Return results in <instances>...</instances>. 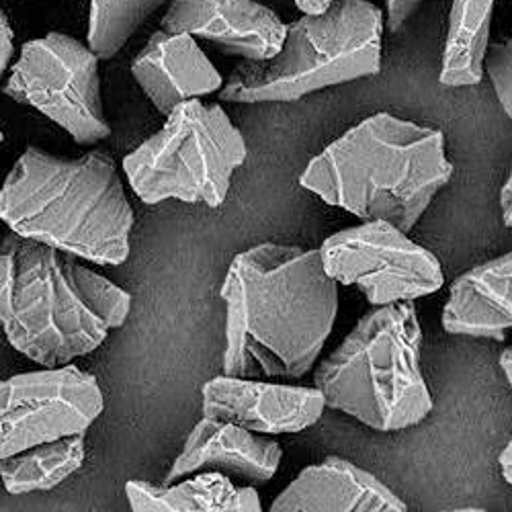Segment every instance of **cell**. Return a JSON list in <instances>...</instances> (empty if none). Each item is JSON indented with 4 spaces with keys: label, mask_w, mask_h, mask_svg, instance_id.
<instances>
[{
    "label": "cell",
    "mask_w": 512,
    "mask_h": 512,
    "mask_svg": "<svg viewBox=\"0 0 512 512\" xmlns=\"http://www.w3.org/2000/svg\"><path fill=\"white\" fill-rule=\"evenodd\" d=\"M273 512H404L402 498L367 469L328 457L306 467L271 504Z\"/></svg>",
    "instance_id": "obj_15"
},
{
    "label": "cell",
    "mask_w": 512,
    "mask_h": 512,
    "mask_svg": "<svg viewBox=\"0 0 512 512\" xmlns=\"http://www.w3.org/2000/svg\"><path fill=\"white\" fill-rule=\"evenodd\" d=\"M484 70L492 80L498 103L512 121V37L500 41V44L488 46Z\"/></svg>",
    "instance_id": "obj_21"
},
{
    "label": "cell",
    "mask_w": 512,
    "mask_h": 512,
    "mask_svg": "<svg viewBox=\"0 0 512 512\" xmlns=\"http://www.w3.org/2000/svg\"><path fill=\"white\" fill-rule=\"evenodd\" d=\"M332 3H334V0H295L297 9H300V11L306 13V15L322 13V11H326Z\"/></svg>",
    "instance_id": "obj_25"
},
{
    "label": "cell",
    "mask_w": 512,
    "mask_h": 512,
    "mask_svg": "<svg viewBox=\"0 0 512 512\" xmlns=\"http://www.w3.org/2000/svg\"><path fill=\"white\" fill-rule=\"evenodd\" d=\"M132 74L166 117L177 105L222 91L224 78L189 33L156 31L132 62Z\"/></svg>",
    "instance_id": "obj_14"
},
{
    "label": "cell",
    "mask_w": 512,
    "mask_h": 512,
    "mask_svg": "<svg viewBox=\"0 0 512 512\" xmlns=\"http://www.w3.org/2000/svg\"><path fill=\"white\" fill-rule=\"evenodd\" d=\"M164 0H91L89 48L111 60Z\"/></svg>",
    "instance_id": "obj_20"
},
{
    "label": "cell",
    "mask_w": 512,
    "mask_h": 512,
    "mask_svg": "<svg viewBox=\"0 0 512 512\" xmlns=\"http://www.w3.org/2000/svg\"><path fill=\"white\" fill-rule=\"evenodd\" d=\"M101 412L97 377L72 363L0 381V459L87 433Z\"/></svg>",
    "instance_id": "obj_10"
},
{
    "label": "cell",
    "mask_w": 512,
    "mask_h": 512,
    "mask_svg": "<svg viewBox=\"0 0 512 512\" xmlns=\"http://www.w3.org/2000/svg\"><path fill=\"white\" fill-rule=\"evenodd\" d=\"M5 140V136H3V132H0V142H3Z\"/></svg>",
    "instance_id": "obj_28"
},
{
    "label": "cell",
    "mask_w": 512,
    "mask_h": 512,
    "mask_svg": "<svg viewBox=\"0 0 512 512\" xmlns=\"http://www.w3.org/2000/svg\"><path fill=\"white\" fill-rule=\"evenodd\" d=\"M498 465H500V472H502L504 480L512 486V441H510V443L506 445V449L500 453Z\"/></svg>",
    "instance_id": "obj_26"
},
{
    "label": "cell",
    "mask_w": 512,
    "mask_h": 512,
    "mask_svg": "<svg viewBox=\"0 0 512 512\" xmlns=\"http://www.w3.org/2000/svg\"><path fill=\"white\" fill-rule=\"evenodd\" d=\"M381 11L367 0H334L316 15L287 25L281 50L261 62L244 60L224 82L222 101H297L310 93L381 70Z\"/></svg>",
    "instance_id": "obj_6"
},
{
    "label": "cell",
    "mask_w": 512,
    "mask_h": 512,
    "mask_svg": "<svg viewBox=\"0 0 512 512\" xmlns=\"http://www.w3.org/2000/svg\"><path fill=\"white\" fill-rule=\"evenodd\" d=\"M451 334L504 340L512 330V252L459 275L443 308Z\"/></svg>",
    "instance_id": "obj_16"
},
{
    "label": "cell",
    "mask_w": 512,
    "mask_h": 512,
    "mask_svg": "<svg viewBox=\"0 0 512 512\" xmlns=\"http://www.w3.org/2000/svg\"><path fill=\"white\" fill-rule=\"evenodd\" d=\"M451 177L441 130L377 113L320 152L300 183L363 222L408 234Z\"/></svg>",
    "instance_id": "obj_3"
},
{
    "label": "cell",
    "mask_w": 512,
    "mask_h": 512,
    "mask_svg": "<svg viewBox=\"0 0 512 512\" xmlns=\"http://www.w3.org/2000/svg\"><path fill=\"white\" fill-rule=\"evenodd\" d=\"M84 455V433L41 443L0 459V480L9 494L46 492L78 472Z\"/></svg>",
    "instance_id": "obj_19"
},
{
    "label": "cell",
    "mask_w": 512,
    "mask_h": 512,
    "mask_svg": "<svg viewBox=\"0 0 512 512\" xmlns=\"http://www.w3.org/2000/svg\"><path fill=\"white\" fill-rule=\"evenodd\" d=\"M326 273L361 289L371 306L414 302L437 293L443 269L437 256L390 222H363L340 230L320 246Z\"/></svg>",
    "instance_id": "obj_9"
},
{
    "label": "cell",
    "mask_w": 512,
    "mask_h": 512,
    "mask_svg": "<svg viewBox=\"0 0 512 512\" xmlns=\"http://www.w3.org/2000/svg\"><path fill=\"white\" fill-rule=\"evenodd\" d=\"M500 367H502V371H504V375H506V379L510 383V388H512V347H508L500 355Z\"/></svg>",
    "instance_id": "obj_27"
},
{
    "label": "cell",
    "mask_w": 512,
    "mask_h": 512,
    "mask_svg": "<svg viewBox=\"0 0 512 512\" xmlns=\"http://www.w3.org/2000/svg\"><path fill=\"white\" fill-rule=\"evenodd\" d=\"M500 209H502V220H504V226L512 230V170L510 175L500 191Z\"/></svg>",
    "instance_id": "obj_24"
},
{
    "label": "cell",
    "mask_w": 512,
    "mask_h": 512,
    "mask_svg": "<svg viewBox=\"0 0 512 512\" xmlns=\"http://www.w3.org/2000/svg\"><path fill=\"white\" fill-rule=\"evenodd\" d=\"M422 330L412 302L375 306L320 363L314 386L326 408L379 433L412 429L433 412L420 371Z\"/></svg>",
    "instance_id": "obj_5"
},
{
    "label": "cell",
    "mask_w": 512,
    "mask_h": 512,
    "mask_svg": "<svg viewBox=\"0 0 512 512\" xmlns=\"http://www.w3.org/2000/svg\"><path fill=\"white\" fill-rule=\"evenodd\" d=\"M281 457V445L267 435L203 416L193 426L164 484H173L197 472H222L250 486H261L277 474Z\"/></svg>",
    "instance_id": "obj_13"
},
{
    "label": "cell",
    "mask_w": 512,
    "mask_h": 512,
    "mask_svg": "<svg viewBox=\"0 0 512 512\" xmlns=\"http://www.w3.org/2000/svg\"><path fill=\"white\" fill-rule=\"evenodd\" d=\"M424 0H386L388 7V27L392 33H398L410 17L420 9Z\"/></svg>",
    "instance_id": "obj_22"
},
{
    "label": "cell",
    "mask_w": 512,
    "mask_h": 512,
    "mask_svg": "<svg viewBox=\"0 0 512 512\" xmlns=\"http://www.w3.org/2000/svg\"><path fill=\"white\" fill-rule=\"evenodd\" d=\"M136 512H261L263 504L254 486H234L222 472H203L193 480L150 484L132 480L125 486Z\"/></svg>",
    "instance_id": "obj_17"
},
{
    "label": "cell",
    "mask_w": 512,
    "mask_h": 512,
    "mask_svg": "<svg viewBox=\"0 0 512 512\" xmlns=\"http://www.w3.org/2000/svg\"><path fill=\"white\" fill-rule=\"evenodd\" d=\"M246 154V142L228 113L220 105L191 99L170 111L162 130L123 158V170L148 205L179 199L220 207Z\"/></svg>",
    "instance_id": "obj_7"
},
{
    "label": "cell",
    "mask_w": 512,
    "mask_h": 512,
    "mask_svg": "<svg viewBox=\"0 0 512 512\" xmlns=\"http://www.w3.org/2000/svg\"><path fill=\"white\" fill-rule=\"evenodd\" d=\"M160 29L207 39L248 62L273 58L287 33L279 15L254 0H173Z\"/></svg>",
    "instance_id": "obj_12"
},
{
    "label": "cell",
    "mask_w": 512,
    "mask_h": 512,
    "mask_svg": "<svg viewBox=\"0 0 512 512\" xmlns=\"http://www.w3.org/2000/svg\"><path fill=\"white\" fill-rule=\"evenodd\" d=\"M494 3L496 0H453L439 76L443 87H474L482 82Z\"/></svg>",
    "instance_id": "obj_18"
},
{
    "label": "cell",
    "mask_w": 512,
    "mask_h": 512,
    "mask_svg": "<svg viewBox=\"0 0 512 512\" xmlns=\"http://www.w3.org/2000/svg\"><path fill=\"white\" fill-rule=\"evenodd\" d=\"M224 373L302 379L316 363L338 314V283L320 250L265 242L238 256L222 285Z\"/></svg>",
    "instance_id": "obj_1"
},
{
    "label": "cell",
    "mask_w": 512,
    "mask_h": 512,
    "mask_svg": "<svg viewBox=\"0 0 512 512\" xmlns=\"http://www.w3.org/2000/svg\"><path fill=\"white\" fill-rule=\"evenodd\" d=\"M13 56H15V33L5 13L0 11V82H3V76L9 70Z\"/></svg>",
    "instance_id": "obj_23"
},
{
    "label": "cell",
    "mask_w": 512,
    "mask_h": 512,
    "mask_svg": "<svg viewBox=\"0 0 512 512\" xmlns=\"http://www.w3.org/2000/svg\"><path fill=\"white\" fill-rule=\"evenodd\" d=\"M0 220L97 265L115 267L130 256L134 209L107 150L70 160L25 148L0 189Z\"/></svg>",
    "instance_id": "obj_4"
},
{
    "label": "cell",
    "mask_w": 512,
    "mask_h": 512,
    "mask_svg": "<svg viewBox=\"0 0 512 512\" xmlns=\"http://www.w3.org/2000/svg\"><path fill=\"white\" fill-rule=\"evenodd\" d=\"M132 295L56 246L0 240V326L27 359L62 367L97 351L130 316Z\"/></svg>",
    "instance_id": "obj_2"
},
{
    "label": "cell",
    "mask_w": 512,
    "mask_h": 512,
    "mask_svg": "<svg viewBox=\"0 0 512 512\" xmlns=\"http://www.w3.org/2000/svg\"><path fill=\"white\" fill-rule=\"evenodd\" d=\"M3 91L44 113L80 146H95L111 136L101 99L99 58L66 33L54 31L27 41Z\"/></svg>",
    "instance_id": "obj_8"
},
{
    "label": "cell",
    "mask_w": 512,
    "mask_h": 512,
    "mask_svg": "<svg viewBox=\"0 0 512 512\" xmlns=\"http://www.w3.org/2000/svg\"><path fill=\"white\" fill-rule=\"evenodd\" d=\"M201 394L203 416L238 424L259 435L302 433L320 420L326 408L316 386H285L226 373L209 379Z\"/></svg>",
    "instance_id": "obj_11"
}]
</instances>
